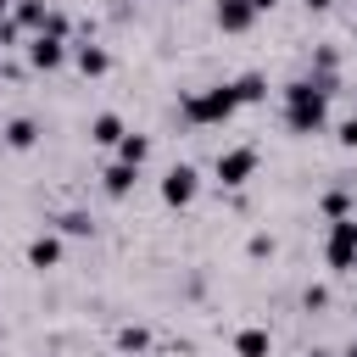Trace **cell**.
Instances as JSON below:
<instances>
[{"mask_svg":"<svg viewBox=\"0 0 357 357\" xmlns=\"http://www.w3.org/2000/svg\"><path fill=\"white\" fill-rule=\"evenodd\" d=\"M329 117V89L318 78H296L284 84V128L290 134H318Z\"/></svg>","mask_w":357,"mask_h":357,"instance_id":"obj_1","label":"cell"},{"mask_svg":"<svg viewBox=\"0 0 357 357\" xmlns=\"http://www.w3.org/2000/svg\"><path fill=\"white\" fill-rule=\"evenodd\" d=\"M234 84H206V89H195V95H184L178 100V117L190 123V128H212V123H229L234 117Z\"/></svg>","mask_w":357,"mask_h":357,"instance_id":"obj_2","label":"cell"},{"mask_svg":"<svg viewBox=\"0 0 357 357\" xmlns=\"http://www.w3.org/2000/svg\"><path fill=\"white\" fill-rule=\"evenodd\" d=\"M324 257H329V268H340V273H351V268H357V212H351V218H335V223H329Z\"/></svg>","mask_w":357,"mask_h":357,"instance_id":"obj_3","label":"cell"},{"mask_svg":"<svg viewBox=\"0 0 357 357\" xmlns=\"http://www.w3.org/2000/svg\"><path fill=\"white\" fill-rule=\"evenodd\" d=\"M212 173H218V184H223V190H240V184L257 173V145H229V151H218Z\"/></svg>","mask_w":357,"mask_h":357,"instance_id":"obj_4","label":"cell"},{"mask_svg":"<svg viewBox=\"0 0 357 357\" xmlns=\"http://www.w3.org/2000/svg\"><path fill=\"white\" fill-rule=\"evenodd\" d=\"M195 190H201V173H195L190 162H173V167L162 173V201H167V206H190Z\"/></svg>","mask_w":357,"mask_h":357,"instance_id":"obj_5","label":"cell"},{"mask_svg":"<svg viewBox=\"0 0 357 357\" xmlns=\"http://www.w3.org/2000/svg\"><path fill=\"white\" fill-rule=\"evenodd\" d=\"M28 61H33L39 73H56V67L67 61V39H56V33H33V39H28Z\"/></svg>","mask_w":357,"mask_h":357,"instance_id":"obj_6","label":"cell"},{"mask_svg":"<svg viewBox=\"0 0 357 357\" xmlns=\"http://www.w3.org/2000/svg\"><path fill=\"white\" fill-rule=\"evenodd\" d=\"M134 184H139V167H134V162H112V167L100 173V190H106L112 201H123Z\"/></svg>","mask_w":357,"mask_h":357,"instance_id":"obj_7","label":"cell"},{"mask_svg":"<svg viewBox=\"0 0 357 357\" xmlns=\"http://www.w3.org/2000/svg\"><path fill=\"white\" fill-rule=\"evenodd\" d=\"M251 22H257L251 0H218V28H223V33H245Z\"/></svg>","mask_w":357,"mask_h":357,"instance_id":"obj_8","label":"cell"},{"mask_svg":"<svg viewBox=\"0 0 357 357\" xmlns=\"http://www.w3.org/2000/svg\"><path fill=\"white\" fill-rule=\"evenodd\" d=\"M61 262V240L56 234H33L28 240V268H56Z\"/></svg>","mask_w":357,"mask_h":357,"instance_id":"obj_9","label":"cell"},{"mask_svg":"<svg viewBox=\"0 0 357 357\" xmlns=\"http://www.w3.org/2000/svg\"><path fill=\"white\" fill-rule=\"evenodd\" d=\"M234 357H273V335L268 329H240L234 335Z\"/></svg>","mask_w":357,"mask_h":357,"instance_id":"obj_10","label":"cell"},{"mask_svg":"<svg viewBox=\"0 0 357 357\" xmlns=\"http://www.w3.org/2000/svg\"><path fill=\"white\" fill-rule=\"evenodd\" d=\"M234 100H240V106L268 100V78H262V73H240V78H234Z\"/></svg>","mask_w":357,"mask_h":357,"instance_id":"obj_11","label":"cell"},{"mask_svg":"<svg viewBox=\"0 0 357 357\" xmlns=\"http://www.w3.org/2000/svg\"><path fill=\"white\" fill-rule=\"evenodd\" d=\"M123 134H128V128H123V117H117V112H100V117L89 123V139H95V145H117Z\"/></svg>","mask_w":357,"mask_h":357,"instance_id":"obj_12","label":"cell"},{"mask_svg":"<svg viewBox=\"0 0 357 357\" xmlns=\"http://www.w3.org/2000/svg\"><path fill=\"white\" fill-rule=\"evenodd\" d=\"M73 61H78V73H89V78H100V73L112 67V56H106L100 45H78V50H73Z\"/></svg>","mask_w":357,"mask_h":357,"instance_id":"obj_13","label":"cell"},{"mask_svg":"<svg viewBox=\"0 0 357 357\" xmlns=\"http://www.w3.org/2000/svg\"><path fill=\"white\" fill-rule=\"evenodd\" d=\"M33 139H39L33 117H11V123H6V145H11V151H33Z\"/></svg>","mask_w":357,"mask_h":357,"instance_id":"obj_14","label":"cell"},{"mask_svg":"<svg viewBox=\"0 0 357 357\" xmlns=\"http://www.w3.org/2000/svg\"><path fill=\"white\" fill-rule=\"evenodd\" d=\"M11 17H17L22 28H33V33H39V28H45V17H50V6H45V0H17V6H11Z\"/></svg>","mask_w":357,"mask_h":357,"instance_id":"obj_15","label":"cell"},{"mask_svg":"<svg viewBox=\"0 0 357 357\" xmlns=\"http://www.w3.org/2000/svg\"><path fill=\"white\" fill-rule=\"evenodd\" d=\"M145 156H151V139H145V134H123V139H117V162H134V167H139Z\"/></svg>","mask_w":357,"mask_h":357,"instance_id":"obj_16","label":"cell"},{"mask_svg":"<svg viewBox=\"0 0 357 357\" xmlns=\"http://www.w3.org/2000/svg\"><path fill=\"white\" fill-rule=\"evenodd\" d=\"M56 223H61V234H78V240H84V234H95V218H89V212H78V206H73V212H61Z\"/></svg>","mask_w":357,"mask_h":357,"instance_id":"obj_17","label":"cell"},{"mask_svg":"<svg viewBox=\"0 0 357 357\" xmlns=\"http://www.w3.org/2000/svg\"><path fill=\"white\" fill-rule=\"evenodd\" d=\"M117 346H123V351H145V346H151V335H145L139 324H123V329H117Z\"/></svg>","mask_w":357,"mask_h":357,"instance_id":"obj_18","label":"cell"},{"mask_svg":"<svg viewBox=\"0 0 357 357\" xmlns=\"http://www.w3.org/2000/svg\"><path fill=\"white\" fill-rule=\"evenodd\" d=\"M324 212H329V218H351V195H346V190H329V195H324Z\"/></svg>","mask_w":357,"mask_h":357,"instance_id":"obj_19","label":"cell"},{"mask_svg":"<svg viewBox=\"0 0 357 357\" xmlns=\"http://www.w3.org/2000/svg\"><path fill=\"white\" fill-rule=\"evenodd\" d=\"M301 307H307V312H324V307H329V290H324V284H307Z\"/></svg>","mask_w":357,"mask_h":357,"instance_id":"obj_20","label":"cell"},{"mask_svg":"<svg viewBox=\"0 0 357 357\" xmlns=\"http://www.w3.org/2000/svg\"><path fill=\"white\" fill-rule=\"evenodd\" d=\"M245 251H251V257H273V234H251Z\"/></svg>","mask_w":357,"mask_h":357,"instance_id":"obj_21","label":"cell"},{"mask_svg":"<svg viewBox=\"0 0 357 357\" xmlns=\"http://www.w3.org/2000/svg\"><path fill=\"white\" fill-rule=\"evenodd\" d=\"M22 39V22L17 17H0V45H17Z\"/></svg>","mask_w":357,"mask_h":357,"instance_id":"obj_22","label":"cell"},{"mask_svg":"<svg viewBox=\"0 0 357 357\" xmlns=\"http://www.w3.org/2000/svg\"><path fill=\"white\" fill-rule=\"evenodd\" d=\"M335 139H340V145H346V151H357V117H346V123H340V128H335Z\"/></svg>","mask_w":357,"mask_h":357,"instance_id":"obj_23","label":"cell"},{"mask_svg":"<svg viewBox=\"0 0 357 357\" xmlns=\"http://www.w3.org/2000/svg\"><path fill=\"white\" fill-rule=\"evenodd\" d=\"M329 6H335V0H307V11H329Z\"/></svg>","mask_w":357,"mask_h":357,"instance_id":"obj_24","label":"cell"},{"mask_svg":"<svg viewBox=\"0 0 357 357\" xmlns=\"http://www.w3.org/2000/svg\"><path fill=\"white\" fill-rule=\"evenodd\" d=\"M251 11H257V17H262V11H273V0H251Z\"/></svg>","mask_w":357,"mask_h":357,"instance_id":"obj_25","label":"cell"},{"mask_svg":"<svg viewBox=\"0 0 357 357\" xmlns=\"http://www.w3.org/2000/svg\"><path fill=\"white\" fill-rule=\"evenodd\" d=\"M0 17H11V0H0Z\"/></svg>","mask_w":357,"mask_h":357,"instance_id":"obj_26","label":"cell"},{"mask_svg":"<svg viewBox=\"0 0 357 357\" xmlns=\"http://www.w3.org/2000/svg\"><path fill=\"white\" fill-rule=\"evenodd\" d=\"M346 357H357V346H351V351H346Z\"/></svg>","mask_w":357,"mask_h":357,"instance_id":"obj_27","label":"cell"},{"mask_svg":"<svg viewBox=\"0 0 357 357\" xmlns=\"http://www.w3.org/2000/svg\"><path fill=\"white\" fill-rule=\"evenodd\" d=\"M178 6H184V0H178Z\"/></svg>","mask_w":357,"mask_h":357,"instance_id":"obj_28","label":"cell"},{"mask_svg":"<svg viewBox=\"0 0 357 357\" xmlns=\"http://www.w3.org/2000/svg\"><path fill=\"white\" fill-rule=\"evenodd\" d=\"M351 273H357V268H351Z\"/></svg>","mask_w":357,"mask_h":357,"instance_id":"obj_29","label":"cell"}]
</instances>
